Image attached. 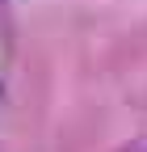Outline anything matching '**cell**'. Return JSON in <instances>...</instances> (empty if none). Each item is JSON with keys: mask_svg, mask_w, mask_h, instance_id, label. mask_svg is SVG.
Here are the masks:
<instances>
[]
</instances>
